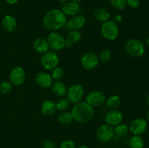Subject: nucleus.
Wrapping results in <instances>:
<instances>
[{
  "label": "nucleus",
  "mask_w": 149,
  "mask_h": 148,
  "mask_svg": "<svg viewBox=\"0 0 149 148\" xmlns=\"http://www.w3.org/2000/svg\"><path fill=\"white\" fill-rule=\"evenodd\" d=\"M42 22L46 29L51 31H57L66 24V15L62 10L52 9L45 14Z\"/></svg>",
  "instance_id": "1"
},
{
  "label": "nucleus",
  "mask_w": 149,
  "mask_h": 148,
  "mask_svg": "<svg viewBox=\"0 0 149 148\" xmlns=\"http://www.w3.org/2000/svg\"><path fill=\"white\" fill-rule=\"evenodd\" d=\"M74 120L80 123H87L91 121L95 115L93 107L87 102H79L74 104L71 110Z\"/></svg>",
  "instance_id": "2"
},
{
  "label": "nucleus",
  "mask_w": 149,
  "mask_h": 148,
  "mask_svg": "<svg viewBox=\"0 0 149 148\" xmlns=\"http://www.w3.org/2000/svg\"><path fill=\"white\" fill-rule=\"evenodd\" d=\"M145 50V44L138 39H131L125 44V51L132 57H141L144 55Z\"/></svg>",
  "instance_id": "3"
},
{
  "label": "nucleus",
  "mask_w": 149,
  "mask_h": 148,
  "mask_svg": "<svg viewBox=\"0 0 149 148\" xmlns=\"http://www.w3.org/2000/svg\"><path fill=\"white\" fill-rule=\"evenodd\" d=\"M100 32L105 39L108 41H114L119 36V28L117 24L109 20L103 23Z\"/></svg>",
  "instance_id": "4"
},
{
  "label": "nucleus",
  "mask_w": 149,
  "mask_h": 148,
  "mask_svg": "<svg viewBox=\"0 0 149 148\" xmlns=\"http://www.w3.org/2000/svg\"><path fill=\"white\" fill-rule=\"evenodd\" d=\"M59 57L58 54L54 51H47L44 53L41 57L42 67L47 71H51L58 67Z\"/></svg>",
  "instance_id": "5"
},
{
  "label": "nucleus",
  "mask_w": 149,
  "mask_h": 148,
  "mask_svg": "<svg viewBox=\"0 0 149 148\" xmlns=\"http://www.w3.org/2000/svg\"><path fill=\"white\" fill-rule=\"evenodd\" d=\"M84 94V87L79 84H74L70 86L67 90V98L74 104L79 102L82 100Z\"/></svg>",
  "instance_id": "6"
},
{
  "label": "nucleus",
  "mask_w": 149,
  "mask_h": 148,
  "mask_svg": "<svg viewBox=\"0 0 149 148\" xmlns=\"http://www.w3.org/2000/svg\"><path fill=\"white\" fill-rule=\"evenodd\" d=\"M114 135L113 127L107 123L100 125L96 131V137L101 142H109L113 139Z\"/></svg>",
  "instance_id": "7"
},
{
  "label": "nucleus",
  "mask_w": 149,
  "mask_h": 148,
  "mask_svg": "<svg viewBox=\"0 0 149 148\" xmlns=\"http://www.w3.org/2000/svg\"><path fill=\"white\" fill-rule=\"evenodd\" d=\"M49 48L53 50H61L65 46V39L61 33L57 31H52L47 36Z\"/></svg>",
  "instance_id": "8"
},
{
  "label": "nucleus",
  "mask_w": 149,
  "mask_h": 148,
  "mask_svg": "<svg viewBox=\"0 0 149 148\" xmlns=\"http://www.w3.org/2000/svg\"><path fill=\"white\" fill-rule=\"evenodd\" d=\"M148 128V122L142 118H136L132 120L129 126V130L134 135H142Z\"/></svg>",
  "instance_id": "9"
},
{
  "label": "nucleus",
  "mask_w": 149,
  "mask_h": 148,
  "mask_svg": "<svg viewBox=\"0 0 149 148\" xmlns=\"http://www.w3.org/2000/svg\"><path fill=\"white\" fill-rule=\"evenodd\" d=\"M106 97L100 91H90L86 97V102L92 107H100L106 103Z\"/></svg>",
  "instance_id": "10"
},
{
  "label": "nucleus",
  "mask_w": 149,
  "mask_h": 148,
  "mask_svg": "<svg viewBox=\"0 0 149 148\" xmlns=\"http://www.w3.org/2000/svg\"><path fill=\"white\" fill-rule=\"evenodd\" d=\"M99 58L94 52H87L81 58V65L85 70H93L98 65Z\"/></svg>",
  "instance_id": "11"
},
{
  "label": "nucleus",
  "mask_w": 149,
  "mask_h": 148,
  "mask_svg": "<svg viewBox=\"0 0 149 148\" xmlns=\"http://www.w3.org/2000/svg\"><path fill=\"white\" fill-rule=\"evenodd\" d=\"M10 82L13 85L20 86L23 84L26 80V71L22 67L17 66L13 68L10 73Z\"/></svg>",
  "instance_id": "12"
},
{
  "label": "nucleus",
  "mask_w": 149,
  "mask_h": 148,
  "mask_svg": "<svg viewBox=\"0 0 149 148\" xmlns=\"http://www.w3.org/2000/svg\"><path fill=\"white\" fill-rule=\"evenodd\" d=\"M122 119H123V115L121 111L116 109L110 110L105 115V121L107 124L111 126H116V125L122 123Z\"/></svg>",
  "instance_id": "13"
},
{
  "label": "nucleus",
  "mask_w": 149,
  "mask_h": 148,
  "mask_svg": "<svg viewBox=\"0 0 149 148\" xmlns=\"http://www.w3.org/2000/svg\"><path fill=\"white\" fill-rule=\"evenodd\" d=\"M52 78L50 74L41 71L36 73L35 76L36 84L42 89H48L52 85Z\"/></svg>",
  "instance_id": "14"
},
{
  "label": "nucleus",
  "mask_w": 149,
  "mask_h": 148,
  "mask_svg": "<svg viewBox=\"0 0 149 148\" xmlns=\"http://www.w3.org/2000/svg\"><path fill=\"white\" fill-rule=\"evenodd\" d=\"M86 23V18L81 15H77L72 16L68 20H67L66 25L71 30H79L82 28Z\"/></svg>",
  "instance_id": "15"
},
{
  "label": "nucleus",
  "mask_w": 149,
  "mask_h": 148,
  "mask_svg": "<svg viewBox=\"0 0 149 148\" xmlns=\"http://www.w3.org/2000/svg\"><path fill=\"white\" fill-rule=\"evenodd\" d=\"M63 12L66 16H75L79 15L81 12V7L79 3L73 2V1H68L63 5L61 9Z\"/></svg>",
  "instance_id": "16"
},
{
  "label": "nucleus",
  "mask_w": 149,
  "mask_h": 148,
  "mask_svg": "<svg viewBox=\"0 0 149 148\" xmlns=\"http://www.w3.org/2000/svg\"><path fill=\"white\" fill-rule=\"evenodd\" d=\"M1 25L4 30L7 32H13L17 28V20L13 16L6 15L1 20Z\"/></svg>",
  "instance_id": "17"
},
{
  "label": "nucleus",
  "mask_w": 149,
  "mask_h": 148,
  "mask_svg": "<svg viewBox=\"0 0 149 148\" xmlns=\"http://www.w3.org/2000/svg\"><path fill=\"white\" fill-rule=\"evenodd\" d=\"M56 110V102L52 100H45L41 105V111L45 115H52Z\"/></svg>",
  "instance_id": "18"
},
{
  "label": "nucleus",
  "mask_w": 149,
  "mask_h": 148,
  "mask_svg": "<svg viewBox=\"0 0 149 148\" xmlns=\"http://www.w3.org/2000/svg\"><path fill=\"white\" fill-rule=\"evenodd\" d=\"M33 47L36 52L40 54H44L49 51V46L47 40L45 38L39 37L34 40L33 44Z\"/></svg>",
  "instance_id": "19"
},
{
  "label": "nucleus",
  "mask_w": 149,
  "mask_h": 148,
  "mask_svg": "<svg viewBox=\"0 0 149 148\" xmlns=\"http://www.w3.org/2000/svg\"><path fill=\"white\" fill-rule=\"evenodd\" d=\"M93 16L98 21L105 23V22L109 20L111 14L107 9L104 8V7H98L95 10L94 12H93Z\"/></svg>",
  "instance_id": "20"
},
{
  "label": "nucleus",
  "mask_w": 149,
  "mask_h": 148,
  "mask_svg": "<svg viewBox=\"0 0 149 148\" xmlns=\"http://www.w3.org/2000/svg\"><path fill=\"white\" fill-rule=\"evenodd\" d=\"M67 88L66 85L63 82L60 81H57L52 86V91L54 94L59 97H63L66 95Z\"/></svg>",
  "instance_id": "21"
},
{
  "label": "nucleus",
  "mask_w": 149,
  "mask_h": 148,
  "mask_svg": "<svg viewBox=\"0 0 149 148\" xmlns=\"http://www.w3.org/2000/svg\"><path fill=\"white\" fill-rule=\"evenodd\" d=\"M81 39V33L79 30H71L65 39V46L70 47L73 44L77 43Z\"/></svg>",
  "instance_id": "22"
},
{
  "label": "nucleus",
  "mask_w": 149,
  "mask_h": 148,
  "mask_svg": "<svg viewBox=\"0 0 149 148\" xmlns=\"http://www.w3.org/2000/svg\"><path fill=\"white\" fill-rule=\"evenodd\" d=\"M145 142L141 135H134L130 139L129 146L130 148H143Z\"/></svg>",
  "instance_id": "23"
},
{
  "label": "nucleus",
  "mask_w": 149,
  "mask_h": 148,
  "mask_svg": "<svg viewBox=\"0 0 149 148\" xmlns=\"http://www.w3.org/2000/svg\"><path fill=\"white\" fill-rule=\"evenodd\" d=\"M58 120L61 124L62 125H68L71 123L74 120L72 113L69 111H63L61 114L58 115Z\"/></svg>",
  "instance_id": "24"
},
{
  "label": "nucleus",
  "mask_w": 149,
  "mask_h": 148,
  "mask_svg": "<svg viewBox=\"0 0 149 148\" xmlns=\"http://www.w3.org/2000/svg\"><path fill=\"white\" fill-rule=\"evenodd\" d=\"M106 106L111 110L112 109H116L120 106L121 104V98L119 95L113 94L110 96L106 101Z\"/></svg>",
  "instance_id": "25"
},
{
  "label": "nucleus",
  "mask_w": 149,
  "mask_h": 148,
  "mask_svg": "<svg viewBox=\"0 0 149 148\" xmlns=\"http://www.w3.org/2000/svg\"><path fill=\"white\" fill-rule=\"evenodd\" d=\"M129 131V126L125 123H119V124L116 125L114 128L115 135L119 137H124L127 135Z\"/></svg>",
  "instance_id": "26"
},
{
  "label": "nucleus",
  "mask_w": 149,
  "mask_h": 148,
  "mask_svg": "<svg viewBox=\"0 0 149 148\" xmlns=\"http://www.w3.org/2000/svg\"><path fill=\"white\" fill-rule=\"evenodd\" d=\"M70 104H71V102L68 100V98L61 97L56 102L57 110L60 111H65L69 107Z\"/></svg>",
  "instance_id": "27"
},
{
  "label": "nucleus",
  "mask_w": 149,
  "mask_h": 148,
  "mask_svg": "<svg viewBox=\"0 0 149 148\" xmlns=\"http://www.w3.org/2000/svg\"><path fill=\"white\" fill-rule=\"evenodd\" d=\"M51 76H52V79L56 80V81H59V80L62 79L64 76L63 69L61 67H56V68L52 70Z\"/></svg>",
  "instance_id": "28"
},
{
  "label": "nucleus",
  "mask_w": 149,
  "mask_h": 148,
  "mask_svg": "<svg viewBox=\"0 0 149 148\" xmlns=\"http://www.w3.org/2000/svg\"><path fill=\"white\" fill-rule=\"evenodd\" d=\"M99 61H100L101 62H107L111 58V52L109 49H103V51H101V52L99 55Z\"/></svg>",
  "instance_id": "29"
},
{
  "label": "nucleus",
  "mask_w": 149,
  "mask_h": 148,
  "mask_svg": "<svg viewBox=\"0 0 149 148\" xmlns=\"http://www.w3.org/2000/svg\"><path fill=\"white\" fill-rule=\"evenodd\" d=\"M110 2L112 7L118 10H123L127 5L126 0H110Z\"/></svg>",
  "instance_id": "30"
},
{
  "label": "nucleus",
  "mask_w": 149,
  "mask_h": 148,
  "mask_svg": "<svg viewBox=\"0 0 149 148\" xmlns=\"http://www.w3.org/2000/svg\"><path fill=\"white\" fill-rule=\"evenodd\" d=\"M12 89H13V84L9 81H3L0 84V91L2 94H8L11 91Z\"/></svg>",
  "instance_id": "31"
},
{
  "label": "nucleus",
  "mask_w": 149,
  "mask_h": 148,
  "mask_svg": "<svg viewBox=\"0 0 149 148\" xmlns=\"http://www.w3.org/2000/svg\"><path fill=\"white\" fill-rule=\"evenodd\" d=\"M59 148H77L75 142L71 139H65L60 144Z\"/></svg>",
  "instance_id": "32"
},
{
  "label": "nucleus",
  "mask_w": 149,
  "mask_h": 148,
  "mask_svg": "<svg viewBox=\"0 0 149 148\" xmlns=\"http://www.w3.org/2000/svg\"><path fill=\"white\" fill-rule=\"evenodd\" d=\"M127 4L131 8H137L141 4V0H126Z\"/></svg>",
  "instance_id": "33"
},
{
  "label": "nucleus",
  "mask_w": 149,
  "mask_h": 148,
  "mask_svg": "<svg viewBox=\"0 0 149 148\" xmlns=\"http://www.w3.org/2000/svg\"><path fill=\"white\" fill-rule=\"evenodd\" d=\"M43 148H57V147L53 141L46 140L43 143Z\"/></svg>",
  "instance_id": "34"
},
{
  "label": "nucleus",
  "mask_w": 149,
  "mask_h": 148,
  "mask_svg": "<svg viewBox=\"0 0 149 148\" xmlns=\"http://www.w3.org/2000/svg\"><path fill=\"white\" fill-rule=\"evenodd\" d=\"M112 21L114 22L116 24H119V23H121L122 21V17L119 14L114 15L113 16V19H112Z\"/></svg>",
  "instance_id": "35"
},
{
  "label": "nucleus",
  "mask_w": 149,
  "mask_h": 148,
  "mask_svg": "<svg viewBox=\"0 0 149 148\" xmlns=\"http://www.w3.org/2000/svg\"><path fill=\"white\" fill-rule=\"evenodd\" d=\"M4 1H5L8 4H11V5H13V4H16L18 0H4Z\"/></svg>",
  "instance_id": "36"
},
{
  "label": "nucleus",
  "mask_w": 149,
  "mask_h": 148,
  "mask_svg": "<svg viewBox=\"0 0 149 148\" xmlns=\"http://www.w3.org/2000/svg\"><path fill=\"white\" fill-rule=\"evenodd\" d=\"M145 103L148 107H149V94L145 97Z\"/></svg>",
  "instance_id": "37"
},
{
  "label": "nucleus",
  "mask_w": 149,
  "mask_h": 148,
  "mask_svg": "<svg viewBox=\"0 0 149 148\" xmlns=\"http://www.w3.org/2000/svg\"><path fill=\"white\" fill-rule=\"evenodd\" d=\"M145 45L147 46V47L149 48V37H148L146 39Z\"/></svg>",
  "instance_id": "38"
},
{
  "label": "nucleus",
  "mask_w": 149,
  "mask_h": 148,
  "mask_svg": "<svg viewBox=\"0 0 149 148\" xmlns=\"http://www.w3.org/2000/svg\"><path fill=\"white\" fill-rule=\"evenodd\" d=\"M77 148H90L88 146H87V145H80V146H79Z\"/></svg>",
  "instance_id": "39"
},
{
  "label": "nucleus",
  "mask_w": 149,
  "mask_h": 148,
  "mask_svg": "<svg viewBox=\"0 0 149 148\" xmlns=\"http://www.w3.org/2000/svg\"><path fill=\"white\" fill-rule=\"evenodd\" d=\"M59 1L61 4H65L66 2H68V0H59Z\"/></svg>",
  "instance_id": "40"
},
{
  "label": "nucleus",
  "mask_w": 149,
  "mask_h": 148,
  "mask_svg": "<svg viewBox=\"0 0 149 148\" xmlns=\"http://www.w3.org/2000/svg\"><path fill=\"white\" fill-rule=\"evenodd\" d=\"M71 1H73V2H76V3H79L81 1H82L83 0H70Z\"/></svg>",
  "instance_id": "41"
},
{
  "label": "nucleus",
  "mask_w": 149,
  "mask_h": 148,
  "mask_svg": "<svg viewBox=\"0 0 149 148\" xmlns=\"http://www.w3.org/2000/svg\"><path fill=\"white\" fill-rule=\"evenodd\" d=\"M146 119H147V122H148L149 123V110H148V112H147V114H146Z\"/></svg>",
  "instance_id": "42"
},
{
  "label": "nucleus",
  "mask_w": 149,
  "mask_h": 148,
  "mask_svg": "<svg viewBox=\"0 0 149 148\" xmlns=\"http://www.w3.org/2000/svg\"><path fill=\"white\" fill-rule=\"evenodd\" d=\"M148 148H149V147H148Z\"/></svg>",
  "instance_id": "43"
}]
</instances>
